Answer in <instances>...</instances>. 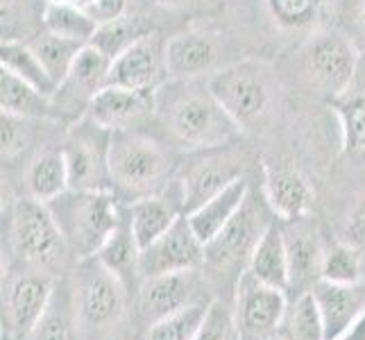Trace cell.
<instances>
[{
    "label": "cell",
    "instance_id": "obj_1",
    "mask_svg": "<svg viewBox=\"0 0 365 340\" xmlns=\"http://www.w3.org/2000/svg\"><path fill=\"white\" fill-rule=\"evenodd\" d=\"M157 113L170 138L186 150L205 153L241 136V128L220 107L207 82L170 80L157 91Z\"/></svg>",
    "mask_w": 365,
    "mask_h": 340
},
{
    "label": "cell",
    "instance_id": "obj_2",
    "mask_svg": "<svg viewBox=\"0 0 365 340\" xmlns=\"http://www.w3.org/2000/svg\"><path fill=\"white\" fill-rule=\"evenodd\" d=\"M64 245L80 261L96 257L123 220L116 191H73L48 202Z\"/></svg>",
    "mask_w": 365,
    "mask_h": 340
},
{
    "label": "cell",
    "instance_id": "obj_3",
    "mask_svg": "<svg viewBox=\"0 0 365 340\" xmlns=\"http://www.w3.org/2000/svg\"><path fill=\"white\" fill-rule=\"evenodd\" d=\"M111 188L128 197L159 195L173 172V157L153 136L138 130L109 136Z\"/></svg>",
    "mask_w": 365,
    "mask_h": 340
},
{
    "label": "cell",
    "instance_id": "obj_4",
    "mask_svg": "<svg viewBox=\"0 0 365 340\" xmlns=\"http://www.w3.org/2000/svg\"><path fill=\"white\" fill-rule=\"evenodd\" d=\"M207 86L241 130H255L266 123L274 91L266 64L252 59L236 61L209 75Z\"/></svg>",
    "mask_w": 365,
    "mask_h": 340
},
{
    "label": "cell",
    "instance_id": "obj_5",
    "mask_svg": "<svg viewBox=\"0 0 365 340\" xmlns=\"http://www.w3.org/2000/svg\"><path fill=\"white\" fill-rule=\"evenodd\" d=\"M125 282L111 272L98 257L80 261L78 279H75V306H78L80 324L89 329H109L125 313L128 304Z\"/></svg>",
    "mask_w": 365,
    "mask_h": 340
},
{
    "label": "cell",
    "instance_id": "obj_6",
    "mask_svg": "<svg viewBox=\"0 0 365 340\" xmlns=\"http://www.w3.org/2000/svg\"><path fill=\"white\" fill-rule=\"evenodd\" d=\"M109 136L111 132L98 128L86 116L71 128L61 153L66 159L68 186L73 191H114L107 159Z\"/></svg>",
    "mask_w": 365,
    "mask_h": 340
},
{
    "label": "cell",
    "instance_id": "obj_7",
    "mask_svg": "<svg viewBox=\"0 0 365 340\" xmlns=\"http://www.w3.org/2000/svg\"><path fill=\"white\" fill-rule=\"evenodd\" d=\"M302 59L311 82L329 100L351 89L359 68V48L345 34L316 32L307 41Z\"/></svg>",
    "mask_w": 365,
    "mask_h": 340
},
{
    "label": "cell",
    "instance_id": "obj_8",
    "mask_svg": "<svg viewBox=\"0 0 365 340\" xmlns=\"http://www.w3.org/2000/svg\"><path fill=\"white\" fill-rule=\"evenodd\" d=\"M286 291L261 284L250 272L238 279L234 326L238 340H266L286 318Z\"/></svg>",
    "mask_w": 365,
    "mask_h": 340
},
{
    "label": "cell",
    "instance_id": "obj_9",
    "mask_svg": "<svg viewBox=\"0 0 365 340\" xmlns=\"http://www.w3.org/2000/svg\"><path fill=\"white\" fill-rule=\"evenodd\" d=\"M11 249L19 259L34 266H46L64 245L48 205L39 200H19L11 211L9 225Z\"/></svg>",
    "mask_w": 365,
    "mask_h": 340
},
{
    "label": "cell",
    "instance_id": "obj_10",
    "mask_svg": "<svg viewBox=\"0 0 365 340\" xmlns=\"http://www.w3.org/2000/svg\"><path fill=\"white\" fill-rule=\"evenodd\" d=\"M170 82L166 64V41L157 32H148L134 41L120 57L111 61L107 84L134 91H159Z\"/></svg>",
    "mask_w": 365,
    "mask_h": 340
},
{
    "label": "cell",
    "instance_id": "obj_11",
    "mask_svg": "<svg viewBox=\"0 0 365 340\" xmlns=\"http://www.w3.org/2000/svg\"><path fill=\"white\" fill-rule=\"evenodd\" d=\"M205 266V243L195 236L188 218H178L170 230L141 252L138 270L141 277H157L170 272H191Z\"/></svg>",
    "mask_w": 365,
    "mask_h": 340
},
{
    "label": "cell",
    "instance_id": "obj_12",
    "mask_svg": "<svg viewBox=\"0 0 365 340\" xmlns=\"http://www.w3.org/2000/svg\"><path fill=\"white\" fill-rule=\"evenodd\" d=\"M157 113V91H134L107 84L91 100L84 116L107 132L138 130Z\"/></svg>",
    "mask_w": 365,
    "mask_h": 340
},
{
    "label": "cell",
    "instance_id": "obj_13",
    "mask_svg": "<svg viewBox=\"0 0 365 340\" xmlns=\"http://www.w3.org/2000/svg\"><path fill=\"white\" fill-rule=\"evenodd\" d=\"M270 222L272 220H259V209L252 207L247 197L241 211L230 220V225L211 243L205 245V266L222 270L245 261L247 268L252 249H255L261 234L266 232Z\"/></svg>",
    "mask_w": 365,
    "mask_h": 340
},
{
    "label": "cell",
    "instance_id": "obj_14",
    "mask_svg": "<svg viewBox=\"0 0 365 340\" xmlns=\"http://www.w3.org/2000/svg\"><path fill=\"white\" fill-rule=\"evenodd\" d=\"M53 277L46 272H23L7 284L5 313L7 324L16 336H28L41 322L55 293Z\"/></svg>",
    "mask_w": 365,
    "mask_h": 340
},
{
    "label": "cell",
    "instance_id": "obj_15",
    "mask_svg": "<svg viewBox=\"0 0 365 340\" xmlns=\"http://www.w3.org/2000/svg\"><path fill=\"white\" fill-rule=\"evenodd\" d=\"M222 48L216 34L184 30L166 41V64L170 80H200L218 71Z\"/></svg>",
    "mask_w": 365,
    "mask_h": 340
},
{
    "label": "cell",
    "instance_id": "obj_16",
    "mask_svg": "<svg viewBox=\"0 0 365 340\" xmlns=\"http://www.w3.org/2000/svg\"><path fill=\"white\" fill-rule=\"evenodd\" d=\"M284 241L288 254V270H291V288H297L299 295L311 291V286L322 279V261L327 247L316 222H311L309 216L282 222Z\"/></svg>",
    "mask_w": 365,
    "mask_h": 340
},
{
    "label": "cell",
    "instance_id": "obj_17",
    "mask_svg": "<svg viewBox=\"0 0 365 340\" xmlns=\"http://www.w3.org/2000/svg\"><path fill=\"white\" fill-rule=\"evenodd\" d=\"M109 68H111V61L100 53L98 48L86 43L80 50L78 59H75L68 78L57 89L55 105H57L59 116H61V111H80V116H84L96 93L107 86Z\"/></svg>",
    "mask_w": 365,
    "mask_h": 340
},
{
    "label": "cell",
    "instance_id": "obj_18",
    "mask_svg": "<svg viewBox=\"0 0 365 340\" xmlns=\"http://www.w3.org/2000/svg\"><path fill=\"white\" fill-rule=\"evenodd\" d=\"M311 295L316 299L320 313L324 340L341 338L365 313L363 284H334L327 279H318L311 286Z\"/></svg>",
    "mask_w": 365,
    "mask_h": 340
},
{
    "label": "cell",
    "instance_id": "obj_19",
    "mask_svg": "<svg viewBox=\"0 0 365 340\" xmlns=\"http://www.w3.org/2000/svg\"><path fill=\"white\" fill-rule=\"evenodd\" d=\"M263 193L268 207L282 222L304 218L313 207V188L309 182L284 163L263 161Z\"/></svg>",
    "mask_w": 365,
    "mask_h": 340
},
{
    "label": "cell",
    "instance_id": "obj_20",
    "mask_svg": "<svg viewBox=\"0 0 365 340\" xmlns=\"http://www.w3.org/2000/svg\"><path fill=\"white\" fill-rule=\"evenodd\" d=\"M193 302H200L195 299V270L148 277L138 286V311L148 324L182 311Z\"/></svg>",
    "mask_w": 365,
    "mask_h": 340
},
{
    "label": "cell",
    "instance_id": "obj_21",
    "mask_svg": "<svg viewBox=\"0 0 365 340\" xmlns=\"http://www.w3.org/2000/svg\"><path fill=\"white\" fill-rule=\"evenodd\" d=\"M238 177H241V170L230 159L207 157L193 163L182 177V197H180L182 213H191L197 207H202L211 197L222 193Z\"/></svg>",
    "mask_w": 365,
    "mask_h": 340
},
{
    "label": "cell",
    "instance_id": "obj_22",
    "mask_svg": "<svg viewBox=\"0 0 365 340\" xmlns=\"http://www.w3.org/2000/svg\"><path fill=\"white\" fill-rule=\"evenodd\" d=\"M245 272H250L261 284H268L279 291H291V270H288V254L284 241L282 220H272L261 234L247 261Z\"/></svg>",
    "mask_w": 365,
    "mask_h": 340
},
{
    "label": "cell",
    "instance_id": "obj_23",
    "mask_svg": "<svg viewBox=\"0 0 365 340\" xmlns=\"http://www.w3.org/2000/svg\"><path fill=\"white\" fill-rule=\"evenodd\" d=\"M247 197H250V186L243 177H238L222 193L211 197L209 202L197 207L195 211L184 213V216L191 222L195 236L207 245L230 225V220L241 211Z\"/></svg>",
    "mask_w": 365,
    "mask_h": 340
},
{
    "label": "cell",
    "instance_id": "obj_24",
    "mask_svg": "<svg viewBox=\"0 0 365 340\" xmlns=\"http://www.w3.org/2000/svg\"><path fill=\"white\" fill-rule=\"evenodd\" d=\"M125 213H128L136 245L143 252L178 222V218L182 216V207L170 202V200H163L161 195H145L132 200V205L125 209Z\"/></svg>",
    "mask_w": 365,
    "mask_h": 340
},
{
    "label": "cell",
    "instance_id": "obj_25",
    "mask_svg": "<svg viewBox=\"0 0 365 340\" xmlns=\"http://www.w3.org/2000/svg\"><path fill=\"white\" fill-rule=\"evenodd\" d=\"M0 109L9 116L28 118V120H57L59 111L55 98L43 96L32 84L19 80L7 71L0 73Z\"/></svg>",
    "mask_w": 365,
    "mask_h": 340
},
{
    "label": "cell",
    "instance_id": "obj_26",
    "mask_svg": "<svg viewBox=\"0 0 365 340\" xmlns=\"http://www.w3.org/2000/svg\"><path fill=\"white\" fill-rule=\"evenodd\" d=\"M341 125L343 155L365 166V91H347L329 100Z\"/></svg>",
    "mask_w": 365,
    "mask_h": 340
},
{
    "label": "cell",
    "instance_id": "obj_27",
    "mask_svg": "<svg viewBox=\"0 0 365 340\" xmlns=\"http://www.w3.org/2000/svg\"><path fill=\"white\" fill-rule=\"evenodd\" d=\"M96 257L100 259V263H105L111 272H116L128 288L136 286L138 277H141V270H138L141 247L136 245V238L130 230L128 213H123V220L116 227V232L107 238V243L100 247Z\"/></svg>",
    "mask_w": 365,
    "mask_h": 340
},
{
    "label": "cell",
    "instance_id": "obj_28",
    "mask_svg": "<svg viewBox=\"0 0 365 340\" xmlns=\"http://www.w3.org/2000/svg\"><path fill=\"white\" fill-rule=\"evenodd\" d=\"M0 68L16 75L19 80L32 84L43 96L55 98L59 86L53 82V78L43 68L39 55L34 53L30 43H21L16 39H3L0 43Z\"/></svg>",
    "mask_w": 365,
    "mask_h": 340
},
{
    "label": "cell",
    "instance_id": "obj_29",
    "mask_svg": "<svg viewBox=\"0 0 365 340\" xmlns=\"http://www.w3.org/2000/svg\"><path fill=\"white\" fill-rule=\"evenodd\" d=\"M78 324L80 316L78 306H75V295L68 291L66 284H61L55 288L50 306L32 334L34 340H80Z\"/></svg>",
    "mask_w": 365,
    "mask_h": 340
},
{
    "label": "cell",
    "instance_id": "obj_30",
    "mask_svg": "<svg viewBox=\"0 0 365 340\" xmlns=\"http://www.w3.org/2000/svg\"><path fill=\"white\" fill-rule=\"evenodd\" d=\"M28 188L30 195L39 202L48 205L55 197L68 191V170H66V159L61 150L55 153H43L34 159V163L28 170Z\"/></svg>",
    "mask_w": 365,
    "mask_h": 340
},
{
    "label": "cell",
    "instance_id": "obj_31",
    "mask_svg": "<svg viewBox=\"0 0 365 340\" xmlns=\"http://www.w3.org/2000/svg\"><path fill=\"white\" fill-rule=\"evenodd\" d=\"M43 28L64 39L80 43H91L98 30V23L84 7L75 3H46L43 7Z\"/></svg>",
    "mask_w": 365,
    "mask_h": 340
},
{
    "label": "cell",
    "instance_id": "obj_32",
    "mask_svg": "<svg viewBox=\"0 0 365 340\" xmlns=\"http://www.w3.org/2000/svg\"><path fill=\"white\" fill-rule=\"evenodd\" d=\"M30 46L34 48V53L39 55L41 64L48 71L50 78H53V82L57 86H61L64 80L68 78L75 59H78V55H80V50L86 43L64 39V36H57L53 32H43L41 36H36Z\"/></svg>",
    "mask_w": 365,
    "mask_h": 340
},
{
    "label": "cell",
    "instance_id": "obj_33",
    "mask_svg": "<svg viewBox=\"0 0 365 340\" xmlns=\"http://www.w3.org/2000/svg\"><path fill=\"white\" fill-rule=\"evenodd\" d=\"M211 302H193L182 311L148 324L143 340H195L200 326H202Z\"/></svg>",
    "mask_w": 365,
    "mask_h": 340
},
{
    "label": "cell",
    "instance_id": "obj_34",
    "mask_svg": "<svg viewBox=\"0 0 365 340\" xmlns=\"http://www.w3.org/2000/svg\"><path fill=\"white\" fill-rule=\"evenodd\" d=\"M148 32L150 30L136 16L125 14V16H120L116 21H109V23L98 25V30H96L93 39H91V46L98 48L100 53H103L109 61H114L134 41H138Z\"/></svg>",
    "mask_w": 365,
    "mask_h": 340
},
{
    "label": "cell",
    "instance_id": "obj_35",
    "mask_svg": "<svg viewBox=\"0 0 365 340\" xmlns=\"http://www.w3.org/2000/svg\"><path fill=\"white\" fill-rule=\"evenodd\" d=\"M322 279L334 284H361L363 282V249L345 241L327 247L322 261Z\"/></svg>",
    "mask_w": 365,
    "mask_h": 340
},
{
    "label": "cell",
    "instance_id": "obj_36",
    "mask_svg": "<svg viewBox=\"0 0 365 340\" xmlns=\"http://www.w3.org/2000/svg\"><path fill=\"white\" fill-rule=\"evenodd\" d=\"M324 0H266L272 21L282 30H307L322 14Z\"/></svg>",
    "mask_w": 365,
    "mask_h": 340
},
{
    "label": "cell",
    "instance_id": "obj_37",
    "mask_svg": "<svg viewBox=\"0 0 365 340\" xmlns=\"http://www.w3.org/2000/svg\"><path fill=\"white\" fill-rule=\"evenodd\" d=\"M288 340H324L322 320L311 291L297 295L291 313L286 316V334Z\"/></svg>",
    "mask_w": 365,
    "mask_h": 340
},
{
    "label": "cell",
    "instance_id": "obj_38",
    "mask_svg": "<svg viewBox=\"0 0 365 340\" xmlns=\"http://www.w3.org/2000/svg\"><path fill=\"white\" fill-rule=\"evenodd\" d=\"M34 123H41V120H28V118H19V116L3 113V118H0L3 159H7V161L16 159L34 143V128H32Z\"/></svg>",
    "mask_w": 365,
    "mask_h": 340
},
{
    "label": "cell",
    "instance_id": "obj_39",
    "mask_svg": "<svg viewBox=\"0 0 365 340\" xmlns=\"http://www.w3.org/2000/svg\"><path fill=\"white\" fill-rule=\"evenodd\" d=\"M234 334H236V326H234V316L230 313V309H225L220 302H211L209 313L202 326H200L195 340H232Z\"/></svg>",
    "mask_w": 365,
    "mask_h": 340
},
{
    "label": "cell",
    "instance_id": "obj_40",
    "mask_svg": "<svg viewBox=\"0 0 365 340\" xmlns=\"http://www.w3.org/2000/svg\"><path fill=\"white\" fill-rule=\"evenodd\" d=\"M343 241L359 249H365V200L349 213L343 230Z\"/></svg>",
    "mask_w": 365,
    "mask_h": 340
},
{
    "label": "cell",
    "instance_id": "obj_41",
    "mask_svg": "<svg viewBox=\"0 0 365 340\" xmlns=\"http://www.w3.org/2000/svg\"><path fill=\"white\" fill-rule=\"evenodd\" d=\"M86 11H89L98 25H103L128 14V0H96Z\"/></svg>",
    "mask_w": 365,
    "mask_h": 340
},
{
    "label": "cell",
    "instance_id": "obj_42",
    "mask_svg": "<svg viewBox=\"0 0 365 340\" xmlns=\"http://www.w3.org/2000/svg\"><path fill=\"white\" fill-rule=\"evenodd\" d=\"M336 340H365V313L359 318V322L354 326H349V329Z\"/></svg>",
    "mask_w": 365,
    "mask_h": 340
},
{
    "label": "cell",
    "instance_id": "obj_43",
    "mask_svg": "<svg viewBox=\"0 0 365 340\" xmlns=\"http://www.w3.org/2000/svg\"><path fill=\"white\" fill-rule=\"evenodd\" d=\"M161 7H168V9H188V7H197L202 5V0H155Z\"/></svg>",
    "mask_w": 365,
    "mask_h": 340
},
{
    "label": "cell",
    "instance_id": "obj_44",
    "mask_svg": "<svg viewBox=\"0 0 365 340\" xmlns=\"http://www.w3.org/2000/svg\"><path fill=\"white\" fill-rule=\"evenodd\" d=\"M359 30H361V36H363V41H365V0L359 7Z\"/></svg>",
    "mask_w": 365,
    "mask_h": 340
},
{
    "label": "cell",
    "instance_id": "obj_45",
    "mask_svg": "<svg viewBox=\"0 0 365 340\" xmlns=\"http://www.w3.org/2000/svg\"><path fill=\"white\" fill-rule=\"evenodd\" d=\"M73 3H75V5H80V7H84V9H89V7L96 3V0H73Z\"/></svg>",
    "mask_w": 365,
    "mask_h": 340
},
{
    "label": "cell",
    "instance_id": "obj_46",
    "mask_svg": "<svg viewBox=\"0 0 365 340\" xmlns=\"http://www.w3.org/2000/svg\"><path fill=\"white\" fill-rule=\"evenodd\" d=\"M266 340H288V338H286L284 334L277 331V334H272V336H270V338H266Z\"/></svg>",
    "mask_w": 365,
    "mask_h": 340
},
{
    "label": "cell",
    "instance_id": "obj_47",
    "mask_svg": "<svg viewBox=\"0 0 365 340\" xmlns=\"http://www.w3.org/2000/svg\"><path fill=\"white\" fill-rule=\"evenodd\" d=\"M48 3H73V0H48Z\"/></svg>",
    "mask_w": 365,
    "mask_h": 340
},
{
    "label": "cell",
    "instance_id": "obj_48",
    "mask_svg": "<svg viewBox=\"0 0 365 340\" xmlns=\"http://www.w3.org/2000/svg\"><path fill=\"white\" fill-rule=\"evenodd\" d=\"M363 277H365V249H363Z\"/></svg>",
    "mask_w": 365,
    "mask_h": 340
}]
</instances>
